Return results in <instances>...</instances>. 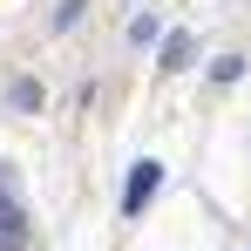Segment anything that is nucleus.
Segmentation results:
<instances>
[{"instance_id": "1", "label": "nucleus", "mask_w": 251, "mask_h": 251, "mask_svg": "<svg viewBox=\"0 0 251 251\" xmlns=\"http://www.w3.org/2000/svg\"><path fill=\"white\" fill-rule=\"evenodd\" d=\"M156 190H163V163H156V156H143V163H129V183H123V217H143Z\"/></svg>"}, {"instance_id": "2", "label": "nucleus", "mask_w": 251, "mask_h": 251, "mask_svg": "<svg viewBox=\"0 0 251 251\" xmlns=\"http://www.w3.org/2000/svg\"><path fill=\"white\" fill-rule=\"evenodd\" d=\"M21 238H27V210H21V197L0 183V251H14Z\"/></svg>"}, {"instance_id": "3", "label": "nucleus", "mask_w": 251, "mask_h": 251, "mask_svg": "<svg viewBox=\"0 0 251 251\" xmlns=\"http://www.w3.org/2000/svg\"><path fill=\"white\" fill-rule=\"evenodd\" d=\"M163 75H176V68H190V34H163V61H156Z\"/></svg>"}]
</instances>
